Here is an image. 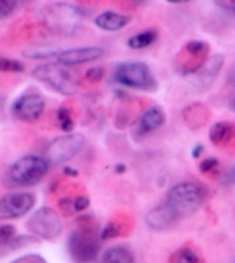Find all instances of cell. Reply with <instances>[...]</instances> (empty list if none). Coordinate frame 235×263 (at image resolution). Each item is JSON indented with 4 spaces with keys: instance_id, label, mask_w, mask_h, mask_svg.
I'll use <instances>...</instances> for the list:
<instances>
[{
    "instance_id": "1",
    "label": "cell",
    "mask_w": 235,
    "mask_h": 263,
    "mask_svg": "<svg viewBox=\"0 0 235 263\" xmlns=\"http://www.w3.org/2000/svg\"><path fill=\"white\" fill-rule=\"evenodd\" d=\"M82 21L81 9L67 3H55L43 12L45 29L60 37L73 36L81 27Z\"/></svg>"
},
{
    "instance_id": "2",
    "label": "cell",
    "mask_w": 235,
    "mask_h": 263,
    "mask_svg": "<svg viewBox=\"0 0 235 263\" xmlns=\"http://www.w3.org/2000/svg\"><path fill=\"white\" fill-rule=\"evenodd\" d=\"M32 77L37 81L48 84L50 88L64 96H73L79 90L80 80L76 73L67 66L59 63H50L37 66L32 70Z\"/></svg>"
},
{
    "instance_id": "3",
    "label": "cell",
    "mask_w": 235,
    "mask_h": 263,
    "mask_svg": "<svg viewBox=\"0 0 235 263\" xmlns=\"http://www.w3.org/2000/svg\"><path fill=\"white\" fill-rule=\"evenodd\" d=\"M113 79L121 86L135 90L153 92L158 88L151 68L142 62L119 63L113 70Z\"/></svg>"
},
{
    "instance_id": "4",
    "label": "cell",
    "mask_w": 235,
    "mask_h": 263,
    "mask_svg": "<svg viewBox=\"0 0 235 263\" xmlns=\"http://www.w3.org/2000/svg\"><path fill=\"white\" fill-rule=\"evenodd\" d=\"M49 172V162L37 155H26L9 166L8 180L18 187H32L44 179Z\"/></svg>"
},
{
    "instance_id": "5",
    "label": "cell",
    "mask_w": 235,
    "mask_h": 263,
    "mask_svg": "<svg viewBox=\"0 0 235 263\" xmlns=\"http://www.w3.org/2000/svg\"><path fill=\"white\" fill-rule=\"evenodd\" d=\"M203 200L204 191L201 186L191 181H183L171 187L165 202L181 218L194 214L203 203Z\"/></svg>"
},
{
    "instance_id": "6",
    "label": "cell",
    "mask_w": 235,
    "mask_h": 263,
    "mask_svg": "<svg viewBox=\"0 0 235 263\" xmlns=\"http://www.w3.org/2000/svg\"><path fill=\"white\" fill-rule=\"evenodd\" d=\"M68 253L75 263H90L101 250L100 239L91 229L74 230L68 238Z\"/></svg>"
},
{
    "instance_id": "7",
    "label": "cell",
    "mask_w": 235,
    "mask_h": 263,
    "mask_svg": "<svg viewBox=\"0 0 235 263\" xmlns=\"http://www.w3.org/2000/svg\"><path fill=\"white\" fill-rule=\"evenodd\" d=\"M86 143V138L80 133H66L51 141L46 148V161L54 165L68 162L81 152Z\"/></svg>"
},
{
    "instance_id": "8",
    "label": "cell",
    "mask_w": 235,
    "mask_h": 263,
    "mask_svg": "<svg viewBox=\"0 0 235 263\" xmlns=\"http://www.w3.org/2000/svg\"><path fill=\"white\" fill-rule=\"evenodd\" d=\"M27 227L34 237L43 240H53L63 231V223L59 215L49 206L37 209L28 219Z\"/></svg>"
},
{
    "instance_id": "9",
    "label": "cell",
    "mask_w": 235,
    "mask_h": 263,
    "mask_svg": "<svg viewBox=\"0 0 235 263\" xmlns=\"http://www.w3.org/2000/svg\"><path fill=\"white\" fill-rule=\"evenodd\" d=\"M45 111V101L37 92H27L17 97L12 105V115L22 123L32 124L41 119Z\"/></svg>"
},
{
    "instance_id": "10",
    "label": "cell",
    "mask_w": 235,
    "mask_h": 263,
    "mask_svg": "<svg viewBox=\"0 0 235 263\" xmlns=\"http://www.w3.org/2000/svg\"><path fill=\"white\" fill-rule=\"evenodd\" d=\"M35 196L28 192H16L0 197V220L20 218L34 208Z\"/></svg>"
},
{
    "instance_id": "11",
    "label": "cell",
    "mask_w": 235,
    "mask_h": 263,
    "mask_svg": "<svg viewBox=\"0 0 235 263\" xmlns=\"http://www.w3.org/2000/svg\"><path fill=\"white\" fill-rule=\"evenodd\" d=\"M105 54V49L101 46H83L60 51L57 55V63L73 67V66L83 65L96 62Z\"/></svg>"
},
{
    "instance_id": "12",
    "label": "cell",
    "mask_w": 235,
    "mask_h": 263,
    "mask_svg": "<svg viewBox=\"0 0 235 263\" xmlns=\"http://www.w3.org/2000/svg\"><path fill=\"white\" fill-rule=\"evenodd\" d=\"M179 219H180L179 216L166 202L149 210L145 216V223L153 230H166L172 228L178 223Z\"/></svg>"
},
{
    "instance_id": "13",
    "label": "cell",
    "mask_w": 235,
    "mask_h": 263,
    "mask_svg": "<svg viewBox=\"0 0 235 263\" xmlns=\"http://www.w3.org/2000/svg\"><path fill=\"white\" fill-rule=\"evenodd\" d=\"M225 63V58L222 54H213L203 63L194 74L196 84L201 88H206L212 84L222 70Z\"/></svg>"
},
{
    "instance_id": "14",
    "label": "cell",
    "mask_w": 235,
    "mask_h": 263,
    "mask_svg": "<svg viewBox=\"0 0 235 263\" xmlns=\"http://www.w3.org/2000/svg\"><path fill=\"white\" fill-rule=\"evenodd\" d=\"M95 26L103 31L115 32L122 30L130 23V17L125 14L116 13L113 11H105L97 15L93 20Z\"/></svg>"
},
{
    "instance_id": "15",
    "label": "cell",
    "mask_w": 235,
    "mask_h": 263,
    "mask_svg": "<svg viewBox=\"0 0 235 263\" xmlns=\"http://www.w3.org/2000/svg\"><path fill=\"white\" fill-rule=\"evenodd\" d=\"M164 123H165L164 111L159 106H151L140 118L138 133L140 135H148L162 127Z\"/></svg>"
},
{
    "instance_id": "16",
    "label": "cell",
    "mask_w": 235,
    "mask_h": 263,
    "mask_svg": "<svg viewBox=\"0 0 235 263\" xmlns=\"http://www.w3.org/2000/svg\"><path fill=\"white\" fill-rule=\"evenodd\" d=\"M235 125L228 121H220L210 128L209 138L216 145H226L234 139Z\"/></svg>"
},
{
    "instance_id": "17",
    "label": "cell",
    "mask_w": 235,
    "mask_h": 263,
    "mask_svg": "<svg viewBox=\"0 0 235 263\" xmlns=\"http://www.w3.org/2000/svg\"><path fill=\"white\" fill-rule=\"evenodd\" d=\"M158 40V31L156 29H145L138 34L130 36L127 41V45L131 50H143L154 44Z\"/></svg>"
},
{
    "instance_id": "18",
    "label": "cell",
    "mask_w": 235,
    "mask_h": 263,
    "mask_svg": "<svg viewBox=\"0 0 235 263\" xmlns=\"http://www.w3.org/2000/svg\"><path fill=\"white\" fill-rule=\"evenodd\" d=\"M134 254L125 246H113L104 252L101 263H134Z\"/></svg>"
},
{
    "instance_id": "19",
    "label": "cell",
    "mask_w": 235,
    "mask_h": 263,
    "mask_svg": "<svg viewBox=\"0 0 235 263\" xmlns=\"http://www.w3.org/2000/svg\"><path fill=\"white\" fill-rule=\"evenodd\" d=\"M22 53L26 58L32 60H44L52 57L57 58V55L60 53V50L52 45H36L23 50Z\"/></svg>"
},
{
    "instance_id": "20",
    "label": "cell",
    "mask_w": 235,
    "mask_h": 263,
    "mask_svg": "<svg viewBox=\"0 0 235 263\" xmlns=\"http://www.w3.org/2000/svg\"><path fill=\"white\" fill-rule=\"evenodd\" d=\"M57 119L61 130L65 132V133H72L75 123L72 117V111H70L69 107L61 105L57 112Z\"/></svg>"
},
{
    "instance_id": "21",
    "label": "cell",
    "mask_w": 235,
    "mask_h": 263,
    "mask_svg": "<svg viewBox=\"0 0 235 263\" xmlns=\"http://www.w3.org/2000/svg\"><path fill=\"white\" fill-rule=\"evenodd\" d=\"M37 241V239L34 237H29V236H20V237H15L14 236L12 239H9L7 241H3L0 242V254H6V253L17 250V248L22 247L23 245H26L27 242H34Z\"/></svg>"
},
{
    "instance_id": "22",
    "label": "cell",
    "mask_w": 235,
    "mask_h": 263,
    "mask_svg": "<svg viewBox=\"0 0 235 263\" xmlns=\"http://www.w3.org/2000/svg\"><path fill=\"white\" fill-rule=\"evenodd\" d=\"M173 263H201L200 256L189 247L181 248L172 256Z\"/></svg>"
},
{
    "instance_id": "23",
    "label": "cell",
    "mask_w": 235,
    "mask_h": 263,
    "mask_svg": "<svg viewBox=\"0 0 235 263\" xmlns=\"http://www.w3.org/2000/svg\"><path fill=\"white\" fill-rule=\"evenodd\" d=\"M26 69L25 65L16 59L0 58V72L4 73H22Z\"/></svg>"
},
{
    "instance_id": "24",
    "label": "cell",
    "mask_w": 235,
    "mask_h": 263,
    "mask_svg": "<svg viewBox=\"0 0 235 263\" xmlns=\"http://www.w3.org/2000/svg\"><path fill=\"white\" fill-rule=\"evenodd\" d=\"M105 77V69L102 67V66H93L87 69L86 72V79L89 82L91 83H97L101 82Z\"/></svg>"
},
{
    "instance_id": "25",
    "label": "cell",
    "mask_w": 235,
    "mask_h": 263,
    "mask_svg": "<svg viewBox=\"0 0 235 263\" xmlns=\"http://www.w3.org/2000/svg\"><path fill=\"white\" fill-rule=\"evenodd\" d=\"M17 6V0H0V20L11 15Z\"/></svg>"
},
{
    "instance_id": "26",
    "label": "cell",
    "mask_w": 235,
    "mask_h": 263,
    "mask_svg": "<svg viewBox=\"0 0 235 263\" xmlns=\"http://www.w3.org/2000/svg\"><path fill=\"white\" fill-rule=\"evenodd\" d=\"M219 165V161L214 157H208L200 163V171L202 173H210L214 171Z\"/></svg>"
},
{
    "instance_id": "27",
    "label": "cell",
    "mask_w": 235,
    "mask_h": 263,
    "mask_svg": "<svg viewBox=\"0 0 235 263\" xmlns=\"http://www.w3.org/2000/svg\"><path fill=\"white\" fill-rule=\"evenodd\" d=\"M120 228L116 223H110L109 225H106V228L103 230L102 232V239H112L115 238L120 234Z\"/></svg>"
},
{
    "instance_id": "28",
    "label": "cell",
    "mask_w": 235,
    "mask_h": 263,
    "mask_svg": "<svg viewBox=\"0 0 235 263\" xmlns=\"http://www.w3.org/2000/svg\"><path fill=\"white\" fill-rule=\"evenodd\" d=\"M15 236V229L13 228V225H3L0 227V242L7 241L9 239H12Z\"/></svg>"
},
{
    "instance_id": "29",
    "label": "cell",
    "mask_w": 235,
    "mask_h": 263,
    "mask_svg": "<svg viewBox=\"0 0 235 263\" xmlns=\"http://www.w3.org/2000/svg\"><path fill=\"white\" fill-rule=\"evenodd\" d=\"M90 205V200L88 199L87 196H77L73 200V208L74 211H82L86 210L88 206Z\"/></svg>"
},
{
    "instance_id": "30",
    "label": "cell",
    "mask_w": 235,
    "mask_h": 263,
    "mask_svg": "<svg viewBox=\"0 0 235 263\" xmlns=\"http://www.w3.org/2000/svg\"><path fill=\"white\" fill-rule=\"evenodd\" d=\"M11 263H48L43 257L37 254H29L18 257V259L14 260Z\"/></svg>"
},
{
    "instance_id": "31",
    "label": "cell",
    "mask_w": 235,
    "mask_h": 263,
    "mask_svg": "<svg viewBox=\"0 0 235 263\" xmlns=\"http://www.w3.org/2000/svg\"><path fill=\"white\" fill-rule=\"evenodd\" d=\"M203 150H204V147L202 144L195 145V147L191 150V156L194 158H199L202 155V153H203Z\"/></svg>"
},
{
    "instance_id": "32",
    "label": "cell",
    "mask_w": 235,
    "mask_h": 263,
    "mask_svg": "<svg viewBox=\"0 0 235 263\" xmlns=\"http://www.w3.org/2000/svg\"><path fill=\"white\" fill-rule=\"evenodd\" d=\"M64 173H65V175H67V176H70V177H75V176H77L79 172L73 167L65 166L64 167Z\"/></svg>"
},
{
    "instance_id": "33",
    "label": "cell",
    "mask_w": 235,
    "mask_h": 263,
    "mask_svg": "<svg viewBox=\"0 0 235 263\" xmlns=\"http://www.w3.org/2000/svg\"><path fill=\"white\" fill-rule=\"evenodd\" d=\"M125 171H126V166L124 165V164H118V165H115V172L124 173Z\"/></svg>"
},
{
    "instance_id": "34",
    "label": "cell",
    "mask_w": 235,
    "mask_h": 263,
    "mask_svg": "<svg viewBox=\"0 0 235 263\" xmlns=\"http://www.w3.org/2000/svg\"><path fill=\"white\" fill-rule=\"evenodd\" d=\"M167 3L170 4H174V5H179V4H186V3H189L190 0H166Z\"/></svg>"
},
{
    "instance_id": "35",
    "label": "cell",
    "mask_w": 235,
    "mask_h": 263,
    "mask_svg": "<svg viewBox=\"0 0 235 263\" xmlns=\"http://www.w3.org/2000/svg\"><path fill=\"white\" fill-rule=\"evenodd\" d=\"M231 83L235 87V70L231 74Z\"/></svg>"
}]
</instances>
